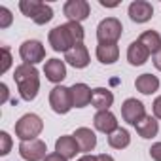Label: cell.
Wrapping results in <instances>:
<instances>
[{
    "mask_svg": "<svg viewBox=\"0 0 161 161\" xmlns=\"http://www.w3.org/2000/svg\"><path fill=\"white\" fill-rule=\"evenodd\" d=\"M84 27L82 23H64V25H57L49 31L47 34V40H49V46L53 51H70L76 44H84Z\"/></svg>",
    "mask_w": 161,
    "mask_h": 161,
    "instance_id": "6da1fadb",
    "label": "cell"
},
{
    "mask_svg": "<svg viewBox=\"0 0 161 161\" xmlns=\"http://www.w3.org/2000/svg\"><path fill=\"white\" fill-rule=\"evenodd\" d=\"M14 80L17 84L19 95L23 101H34L36 99V95L40 91V72L36 70V66L25 64V63L15 66Z\"/></svg>",
    "mask_w": 161,
    "mask_h": 161,
    "instance_id": "7a4b0ae2",
    "label": "cell"
},
{
    "mask_svg": "<svg viewBox=\"0 0 161 161\" xmlns=\"http://www.w3.org/2000/svg\"><path fill=\"white\" fill-rule=\"evenodd\" d=\"M42 129H44V121L38 114H25L15 123V135L21 142L34 140L42 133Z\"/></svg>",
    "mask_w": 161,
    "mask_h": 161,
    "instance_id": "3957f363",
    "label": "cell"
},
{
    "mask_svg": "<svg viewBox=\"0 0 161 161\" xmlns=\"http://www.w3.org/2000/svg\"><path fill=\"white\" fill-rule=\"evenodd\" d=\"M123 25L116 17H106L99 23L97 27V40L99 44H116L121 38Z\"/></svg>",
    "mask_w": 161,
    "mask_h": 161,
    "instance_id": "277c9868",
    "label": "cell"
},
{
    "mask_svg": "<svg viewBox=\"0 0 161 161\" xmlns=\"http://www.w3.org/2000/svg\"><path fill=\"white\" fill-rule=\"evenodd\" d=\"M49 106L55 114H68L74 104H72V95H70V87L64 86H55L49 91Z\"/></svg>",
    "mask_w": 161,
    "mask_h": 161,
    "instance_id": "5b68a950",
    "label": "cell"
},
{
    "mask_svg": "<svg viewBox=\"0 0 161 161\" xmlns=\"http://www.w3.org/2000/svg\"><path fill=\"white\" fill-rule=\"evenodd\" d=\"M19 55H21L25 64L34 66L46 59V47L40 40H25L19 46Z\"/></svg>",
    "mask_w": 161,
    "mask_h": 161,
    "instance_id": "8992f818",
    "label": "cell"
},
{
    "mask_svg": "<svg viewBox=\"0 0 161 161\" xmlns=\"http://www.w3.org/2000/svg\"><path fill=\"white\" fill-rule=\"evenodd\" d=\"M63 14L72 23H82V21H86L89 17L91 6H89L87 0H68V2H64V6H63Z\"/></svg>",
    "mask_w": 161,
    "mask_h": 161,
    "instance_id": "52a82bcc",
    "label": "cell"
},
{
    "mask_svg": "<svg viewBox=\"0 0 161 161\" xmlns=\"http://www.w3.org/2000/svg\"><path fill=\"white\" fill-rule=\"evenodd\" d=\"M47 146L44 140L34 138V140H27L19 144V155L25 161H44L47 157Z\"/></svg>",
    "mask_w": 161,
    "mask_h": 161,
    "instance_id": "ba28073f",
    "label": "cell"
},
{
    "mask_svg": "<svg viewBox=\"0 0 161 161\" xmlns=\"http://www.w3.org/2000/svg\"><path fill=\"white\" fill-rule=\"evenodd\" d=\"M148 114H146V108H144V104L140 103V101H136V99H127V101H123V104H121V118H123V121H127L129 125H136V123H140L144 118H146Z\"/></svg>",
    "mask_w": 161,
    "mask_h": 161,
    "instance_id": "9c48e42d",
    "label": "cell"
},
{
    "mask_svg": "<svg viewBox=\"0 0 161 161\" xmlns=\"http://www.w3.org/2000/svg\"><path fill=\"white\" fill-rule=\"evenodd\" d=\"M129 17L135 23H146L153 17V6L146 0H135L129 4Z\"/></svg>",
    "mask_w": 161,
    "mask_h": 161,
    "instance_id": "30bf717a",
    "label": "cell"
},
{
    "mask_svg": "<svg viewBox=\"0 0 161 161\" xmlns=\"http://www.w3.org/2000/svg\"><path fill=\"white\" fill-rule=\"evenodd\" d=\"M93 123H95V129L101 131V133H104V135H112L114 131L119 129L118 118H116L110 110H101V112H97L95 118H93Z\"/></svg>",
    "mask_w": 161,
    "mask_h": 161,
    "instance_id": "8fae6325",
    "label": "cell"
},
{
    "mask_svg": "<svg viewBox=\"0 0 161 161\" xmlns=\"http://www.w3.org/2000/svg\"><path fill=\"white\" fill-rule=\"evenodd\" d=\"M64 63L74 68H86L89 64V51L84 44H76L70 51L64 53Z\"/></svg>",
    "mask_w": 161,
    "mask_h": 161,
    "instance_id": "7c38bea8",
    "label": "cell"
},
{
    "mask_svg": "<svg viewBox=\"0 0 161 161\" xmlns=\"http://www.w3.org/2000/svg\"><path fill=\"white\" fill-rule=\"evenodd\" d=\"M80 146V152H84V153H89L95 150L97 146V135L89 129V127H78L72 135Z\"/></svg>",
    "mask_w": 161,
    "mask_h": 161,
    "instance_id": "4fadbf2b",
    "label": "cell"
},
{
    "mask_svg": "<svg viewBox=\"0 0 161 161\" xmlns=\"http://www.w3.org/2000/svg\"><path fill=\"white\" fill-rule=\"evenodd\" d=\"M44 74L51 84H61L66 78V64L61 59H49L44 64Z\"/></svg>",
    "mask_w": 161,
    "mask_h": 161,
    "instance_id": "5bb4252c",
    "label": "cell"
},
{
    "mask_svg": "<svg viewBox=\"0 0 161 161\" xmlns=\"http://www.w3.org/2000/svg\"><path fill=\"white\" fill-rule=\"evenodd\" d=\"M70 95H72V104H74V108H84V106H87L89 103H91V99H93V91H91V87L87 86V84H74L72 87H70Z\"/></svg>",
    "mask_w": 161,
    "mask_h": 161,
    "instance_id": "9a60e30c",
    "label": "cell"
},
{
    "mask_svg": "<svg viewBox=\"0 0 161 161\" xmlns=\"http://www.w3.org/2000/svg\"><path fill=\"white\" fill-rule=\"evenodd\" d=\"M55 152L66 159H72V157H76V153H80V146L72 135H63L55 142Z\"/></svg>",
    "mask_w": 161,
    "mask_h": 161,
    "instance_id": "2e32d148",
    "label": "cell"
},
{
    "mask_svg": "<svg viewBox=\"0 0 161 161\" xmlns=\"http://www.w3.org/2000/svg\"><path fill=\"white\" fill-rule=\"evenodd\" d=\"M148 57H150V51L146 49L144 44H140L138 40L129 44V47H127V61H129V64L140 66V64H144L148 61Z\"/></svg>",
    "mask_w": 161,
    "mask_h": 161,
    "instance_id": "e0dca14e",
    "label": "cell"
},
{
    "mask_svg": "<svg viewBox=\"0 0 161 161\" xmlns=\"http://www.w3.org/2000/svg\"><path fill=\"white\" fill-rule=\"evenodd\" d=\"M135 87L142 95H152L159 89V78L153 76V74H140L135 80Z\"/></svg>",
    "mask_w": 161,
    "mask_h": 161,
    "instance_id": "ac0fdd59",
    "label": "cell"
},
{
    "mask_svg": "<svg viewBox=\"0 0 161 161\" xmlns=\"http://www.w3.org/2000/svg\"><path fill=\"white\" fill-rule=\"evenodd\" d=\"M91 104L97 108V112L101 110H110V106L114 104V93L106 87H97L93 89V99Z\"/></svg>",
    "mask_w": 161,
    "mask_h": 161,
    "instance_id": "d6986e66",
    "label": "cell"
},
{
    "mask_svg": "<svg viewBox=\"0 0 161 161\" xmlns=\"http://www.w3.org/2000/svg\"><path fill=\"white\" fill-rule=\"evenodd\" d=\"M119 57L118 44H99L97 46V59L103 64H114Z\"/></svg>",
    "mask_w": 161,
    "mask_h": 161,
    "instance_id": "ffe728a7",
    "label": "cell"
},
{
    "mask_svg": "<svg viewBox=\"0 0 161 161\" xmlns=\"http://www.w3.org/2000/svg\"><path fill=\"white\" fill-rule=\"evenodd\" d=\"M136 133L142 136V138H153L157 133H159V121L153 118V116H146L140 123L135 125Z\"/></svg>",
    "mask_w": 161,
    "mask_h": 161,
    "instance_id": "44dd1931",
    "label": "cell"
},
{
    "mask_svg": "<svg viewBox=\"0 0 161 161\" xmlns=\"http://www.w3.org/2000/svg\"><path fill=\"white\" fill-rule=\"evenodd\" d=\"M138 42L144 44L146 49H148L152 55H157V53L161 51V36H159V32H155V31H144V32L140 34Z\"/></svg>",
    "mask_w": 161,
    "mask_h": 161,
    "instance_id": "7402d4cb",
    "label": "cell"
},
{
    "mask_svg": "<svg viewBox=\"0 0 161 161\" xmlns=\"http://www.w3.org/2000/svg\"><path fill=\"white\" fill-rule=\"evenodd\" d=\"M129 144H131V135H129L127 129L119 127L118 131H114L112 135H108V146L114 148V150H123Z\"/></svg>",
    "mask_w": 161,
    "mask_h": 161,
    "instance_id": "603a6c76",
    "label": "cell"
},
{
    "mask_svg": "<svg viewBox=\"0 0 161 161\" xmlns=\"http://www.w3.org/2000/svg\"><path fill=\"white\" fill-rule=\"evenodd\" d=\"M51 19H53V8H51L49 4L42 2V6L38 8V12H36V15L32 17V21H34L36 25H46V23H49Z\"/></svg>",
    "mask_w": 161,
    "mask_h": 161,
    "instance_id": "cb8c5ba5",
    "label": "cell"
},
{
    "mask_svg": "<svg viewBox=\"0 0 161 161\" xmlns=\"http://www.w3.org/2000/svg\"><path fill=\"white\" fill-rule=\"evenodd\" d=\"M12 150V136L6 131H0V155H8Z\"/></svg>",
    "mask_w": 161,
    "mask_h": 161,
    "instance_id": "d4e9b609",
    "label": "cell"
},
{
    "mask_svg": "<svg viewBox=\"0 0 161 161\" xmlns=\"http://www.w3.org/2000/svg\"><path fill=\"white\" fill-rule=\"evenodd\" d=\"M12 21H14L12 12L8 8H4V6H0V29H8L12 25Z\"/></svg>",
    "mask_w": 161,
    "mask_h": 161,
    "instance_id": "484cf974",
    "label": "cell"
},
{
    "mask_svg": "<svg viewBox=\"0 0 161 161\" xmlns=\"http://www.w3.org/2000/svg\"><path fill=\"white\" fill-rule=\"evenodd\" d=\"M10 66H12V55H10V49L4 46L2 47V66H0V74H6Z\"/></svg>",
    "mask_w": 161,
    "mask_h": 161,
    "instance_id": "4316f807",
    "label": "cell"
},
{
    "mask_svg": "<svg viewBox=\"0 0 161 161\" xmlns=\"http://www.w3.org/2000/svg\"><path fill=\"white\" fill-rule=\"evenodd\" d=\"M148 152H150V157H152L153 161H161V142L152 144V148H150Z\"/></svg>",
    "mask_w": 161,
    "mask_h": 161,
    "instance_id": "83f0119b",
    "label": "cell"
},
{
    "mask_svg": "<svg viewBox=\"0 0 161 161\" xmlns=\"http://www.w3.org/2000/svg\"><path fill=\"white\" fill-rule=\"evenodd\" d=\"M152 108H153V118H155V119H161V95L153 101Z\"/></svg>",
    "mask_w": 161,
    "mask_h": 161,
    "instance_id": "f1b7e54d",
    "label": "cell"
},
{
    "mask_svg": "<svg viewBox=\"0 0 161 161\" xmlns=\"http://www.w3.org/2000/svg\"><path fill=\"white\" fill-rule=\"evenodd\" d=\"M44 161H66V157H63V155L57 153V152H51V153H47V157H46Z\"/></svg>",
    "mask_w": 161,
    "mask_h": 161,
    "instance_id": "f546056e",
    "label": "cell"
},
{
    "mask_svg": "<svg viewBox=\"0 0 161 161\" xmlns=\"http://www.w3.org/2000/svg\"><path fill=\"white\" fill-rule=\"evenodd\" d=\"M153 66H155V68H157V70L161 72V51H159V53H157V55L153 57Z\"/></svg>",
    "mask_w": 161,
    "mask_h": 161,
    "instance_id": "4dcf8cb0",
    "label": "cell"
},
{
    "mask_svg": "<svg viewBox=\"0 0 161 161\" xmlns=\"http://www.w3.org/2000/svg\"><path fill=\"white\" fill-rule=\"evenodd\" d=\"M76 161H97V157H95V155H91V153H86V155L80 157V159H76Z\"/></svg>",
    "mask_w": 161,
    "mask_h": 161,
    "instance_id": "1f68e13d",
    "label": "cell"
},
{
    "mask_svg": "<svg viewBox=\"0 0 161 161\" xmlns=\"http://www.w3.org/2000/svg\"><path fill=\"white\" fill-rule=\"evenodd\" d=\"M97 161H114V157L108 153H101V155H97Z\"/></svg>",
    "mask_w": 161,
    "mask_h": 161,
    "instance_id": "d6a6232c",
    "label": "cell"
},
{
    "mask_svg": "<svg viewBox=\"0 0 161 161\" xmlns=\"http://www.w3.org/2000/svg\"><path fill=\"white\" fill-rule=\"evenodd\" d=\"M0 89H2V103H6V99H8V87H6V84H0Z\"/></svg>",
    "mask_w": 161,
    "mask_h": 161,
    "instance_id": "836d02e7",
    "label": "cell"
},
{
    "mask_svg": "<svg viewBox=\"0 0 161 161\" xmlns=\"http://www.w3.org/2000/svg\"><path fill=\"white\" fill-rule=\"evenodd\" d=\"M119 2H106V0H101V6H104V8H116Z\"/></svg>",
    "mask_w": 161,
    "mask_h": 161,
    "instance_id": "e575fe53",
    "label": "cell"
}]
</instances>
